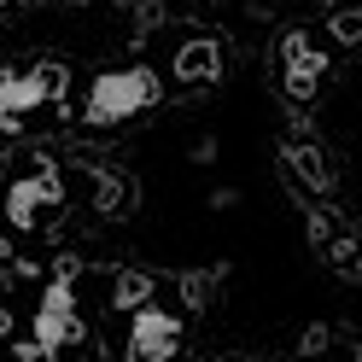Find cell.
Returning a JSON list of instances; mask_svg holds the SVG:
<instances>
[{
    "mask_svg": "<svg viewBox=\"0 0 362 362\" xmlns=\"http://www.w3.org/2000/svg\"><path fill=\"white\" fill-rule=\"evenodd\" d=\"M158 100H164V82H158L152 64H123V71H100L94 88H88L82 100V117L88 123H129L141 117V111H152Z\"/></svg>",
    "mask_w": 362,
    "mask_h": 362,
    "instance_id": "cell-1",
    "label": "cell"
},
{
    "mask_svg": "<svg viewBox=\"0 0 362 362\" xmlns=\"http://www.w3.org/2000/svg\"><path fill=\"white\" fill-rule=\"evenodd\" d=\"M59 88H64V64H30V71H6L0 76V123H18L30 105L41 100H59Z\"/></svg>",
    "mask_w": 362,
    "mask_h": 362,
    "instance_id": "cell-2",
    "label": "cell"
},
{
    "mask_svg": "<svg viewBox=\"0 0 362 362\" xmlns=\"http://www.w3.org/2000/svg\"><path fill=\"white\" fill-rule=\"evenodd\" d=\"M59 205H64L59 175H53V170H41V175L12 181V193H6V222H12V228H41V216H53Z\"/></svg>",
    "mask_w": 362,
    "mask_h": 362,
    "instance_id": "cell-3",
    "label": "cell"
},
{
    "mask_svg": "<svg viewBox=\"0 0 362 362\" xmlns=\"http://www.w3.org/2000/svg\"><path fill=\"white\" fill-rule=\"evenodd\" d=\"M181 351V322L164 310H134V327H129V362H170Z\"/></svg>",
    "mask_w": 362,
    "mask_h": 362,
    "instance_id": "cell-4",
    "label": "cell"
},
{
    "mask_svg": "<svg viewBox=\"0 0 362 362\" xmlns=\"http://www.w3.org/2000/svg\"><path fill=\"white\" fill-rule=\"evenodd\" d=\"M71 327H76V310H71V281H53L47 286V298H41V310H35V351H59L64 339H71Z\"/></svg>",
    "mask_w": 362,
    "mask_h": 362,
    "instance_id": "cell-5",
    "label": "cell"
},
{
    "mask_svg": "<svg viewBox=\"0 0 362 362\" xmlns=\"http://www.w3.org/2000/svg\"><path fill=\"white\" fill-rule=\"evenodd\" d=\"M322 71H327V53H315L304 35H292L286 41V94L292 100H310V88H315Z\"/></svg>",
    "mask_w": 362,
    "mask_h": 362,
    "instance_id": "cell-6",
    "label": "cell"
},
{
    "mask_svg": "<svg viewBox=\"0 0 362 362\" xmlns=\"http://www.w3.org/2000/svg\"><path fill=\"white\" fill-rule=\"evenodd\" d=\"M286 164L304 175V187H315V193H327V187H333V170H327V158H322V152H310V146H292V152H286Z\"/></svg>",
    "mask_w": 362,
    "mask_h": 362,
    "instance_id": "cell-7",
    "label": "cell"
},
{
    "mask_svg": "<svg viewBox=\"0 0 362 362\" xmlns=\"http://www.w3.org/2000/svg\"><path fill=\"white\" fill-rule=\"evenodd\" d=\"M175 71L187 76V82H211V76H216V47H211V41H193V47H181Z\"/></svg>",
    "mask_w": 362,
    "mask_h": 362,
    "instance_id": "cell-8",
    "label": "cell"
},
{
    "mask_svg": "<svg viewBox=\"0 0 362 362\" xmlns=\"http://www.w3.org/2000/svg\"><path fill=\"white\" fill-rule=\"evenodd\" d=\"M146 298H152V281H146V275H123L117 304H129V310H134V304H146Z\"/></svg>",
    "mask_w": 362,
    "mask_h": 362,
    "instance_id": "cell-9",
    "label": "cell"
},
{
    "mask_svg": "<svg viewBox=\"0 0 362 362\" xmlns=\"http://www.w3.org/2000/svg\"><path fill=\"white\" fill-rule=\"evenodd\" d=\"M333 35H339V41H362V12H345V18L333 24Z\"/></svg>",
    "mask_w": 362,
    "mask_h": 362,
    "instance_id": "cell-10",
    "label": "cell"
},
{
    "mask_svg": "<svg viewBox=\"0 0 362 362\" xmlns=\"http://www.w3.org/2000/svg\"><path fill=\"white\" fill-rule=\"evenodd\" d=\"M6 327H12V322H6V310H0V345H6Z\"/></svg>",
    "mask_w": 362,
    "mask_h": 362,
    "instance_id": "cell-11",
    "label": "cell"
}]
</instances>
